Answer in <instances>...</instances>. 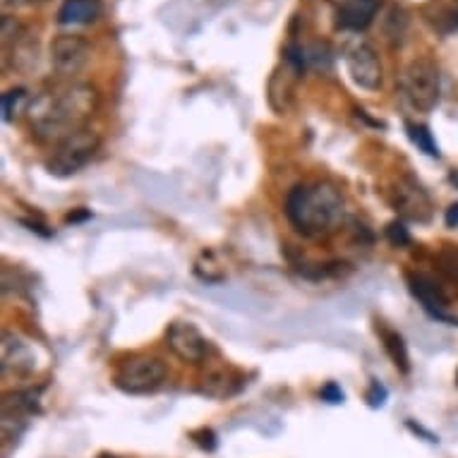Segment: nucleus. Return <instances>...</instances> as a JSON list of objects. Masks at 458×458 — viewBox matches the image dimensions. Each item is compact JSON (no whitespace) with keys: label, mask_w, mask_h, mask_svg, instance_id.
Returning a JSON list of instances; mask_svg holds the SVG:
<instances>
[{"label":"nucleus","mask_w":458,"mask_h":458,"mask_svg":"<svg viewBox=\"0 0 458 458\" xmlns=\"http://www.w3.org/2000/svg\"><path fill=\"white\" fill-rule=\"evenodd\" d=\"M195 442L202 446V449H214L216 446V437H214V432L211 429H199V432H195Z\"/></svg>","instance_id":"5701e85b"},{"label":"nucleus","mask_w":458,"mask_h":458,"mask_svg":"<svg viewBox=\"0 0 458 458\" xmlns=\"http://www.w3.org/2000/svg\"><path fill=\"white\" fill-rule=\"evenodd\" d=\"M319 396H322L327 403H334V406L344 403V391H341V386H338V384H334V382L327 384Z\"/></svg>","instance_id":"412c9836"},{"label":"nucleus","mask_w":458,"mask_h":458,"mask_svg":"<svg viewBox=\"0 0 458 458\" xmlns=\"http://www.w3.org/2000/svg\"><path fill=\"white\" fill-rule=\"evenodd\" d=\"M449 181L454 182V185H456L458 188V171H451V175H449Z\"/></svg>","instance_id":"a878e982"},{"label":"nucleus","mask_w":458,"mask_h":458,"mask_svg":"<svg viewBox=\"0 0 458 458\" xmlns=\"http://www.w3.org/2000/svg\"><path fill=\"white\" fill-rule=\"evenodd\" d=\"M346 68L348 75L360 89L379 91L382 89V61L369 44H355L346 53Z\"/></svg>","instance_id":"6e6552de"},{"label":"nucleus","mask_w":458,"mask_h":458,"mask_svg":"<svg viewBox=\"0 0 458 458\" xmlns=\"http://www.w3.org/2000/svg\"><path fill=\"white\" fill-rule=\"evenodd\" d=\"M98 106V94L91 84L75 82L37 98L30 106V123L34 137L41 142H61L84 128Z\"/></svg>","instance_id":"f257e3e1"},{"label":"nucleus","mask_w":458,"mask_h":458,"mask_svg":"<svg viewBox=\"0 0 458 458\" xmlns=\"http://www.w3.org/2000/svg\"><path fill=\"white\" fill-rule=\"evenodd\" d=\"M51 0H3L5 8H38V5H46Z\"/></svg>","instance_id":"b1692460"},{"label":"nucleus","mask_w":458,"mask_h":458,"mask_svg":"<svg viewBox=\"0 0 458 458\" xmlns=\"http://www.w3.org/2000/svg\"><path fill=\"white\" fill-rule=\"evenodd\" d=\"M336 5V24L341 30L362 31L375 20L382 0H334Z\"/></svg>","instance_id":"9b49d317"},{"label":"nucleus","mask_w":458,"mask_h":458,"mask_svg":"<svg viewBox=\"0 0 458 458\" xmlns=\"http://www.w3.org/2000/svg\"><path fill=\"white\" fill-rule=\"evenodd\" d=\"M285 216L302 235L315 238L329 233L344 218V197L331 182H302L295 185L285 199Z\"/></svg>","instance_id":"f03ea898"},{"label":"nucleus","mask_w":458,"mask_h":458,"mask_svg":"<svg viewBox=\"0 0 458 458\" xmlns=\"http://www.w3.org/2000/svg\"><path fill=\"white\" fill-rule=\"evenodd\" d=\"M379 336H382L384 348H386V353H389V358L394 360V365H396L401 372H408V369H411V358H408V348L406 344H403L401 334H396V331L391 329H379Z\"/></svg>","instance_id":"dca6fc26"},{"label":"nucleus","mask_w":458,"mask_h":458,"mask_svg":"<svg viewBox=\"0 0 458 458\" xmlns=\"http://www.w3.org/2000/svg\"><path fill=\"white\" fill-rule=\"evenodd\" d=\"M444 224H446V228H456L458 225V204H451L449 209H446Z\"/></svg>","instance_id":"393cba45"},{"label":"nucleus","mask_w":458,"mask_h":458,"mask_svg":"<svg viewBox=\"0 0 458 458\" xmlns=\"http://www.w3.org/2000/svg\"><path fill=\"white\" fill-rule=\"evenodd\" d=\"M437 264H439V271L446 274L451 281H458V248L442 250L437 257Z\"/></svg>","instance_id":"6ab92c4d"},{"label":"nucleus","mask_w":458,"mask_h":458,"mask_svg":"<svg viewBox=\"0 0 458 458\" xmlns=\"http://www.w3.org/2000/svg\"><path fill=\"white\" fill-rule=\"evenodd\" d=\"M27 101H30V94H27V89H22V87L5 91V94H3V121H13L17 113L24 111Z\"/></svg>","instance_id":"f3484780"},{"label":"nucleus","mask_w":458,"mask_h":458,"mask_svg":"<svg viewBox=\"0 0 458 458\" xmlns=\"http://www.w3.org/2000/svg\"><path fill=\"white\" fill-rule=\"evenodd\" d=\"M408 135H411V140H413V144L418 149L425 151L428 157L439 158V147H437V142L432 140V132H429L428 125H408Z\"/></svg>","instance_id":"a211bd4d"},{"label":"nucleus","mask_w":458,"mask_h":458,"mask_svg":"<svg viewBox=\"0 0 458 458\" xmlns=\"http://www.w3.org/2000/svg\"><path fill=\"white\" fill-rule=\"evenodd\" d=\"M456 382H458V377H456Z\"/></svg>","instance_id":"bb28decb"},{"label":"nucleus","mask_w":458,"mask_h":458,"mask_svg":"<svg viewBox=\"0 0 458 458\" xmlns=\"http://www.w3.org/2000/svg\"><path fill=\"white\" fill-rule=\"evenodd\" d=\"M101 13H104L101 0H63L58 22L65 27H82V24L97 22Z\"/></svg>","instance_id":"ddd939ff"},{"label":"nucleus","mask_w":458,"mask_h":458,"mask_svg":"<svg viewBox=\"0 0 458 458\" xmlns=\"http://www.w3.org/2000/svg\"><path fill=\"white\" fill-rule=\"evenodd\" d=\"M165 382V362L154 355L132 358L115 372V386L132 396L154 394Z\"/></svg>","instance_id":"39448f33"},{"label":"nucleus","mask_w":458,"mask_h":458,"mask_svg":"<svg viewBox=\"0 0 458 458\" xmlns=\"http://www.w3.org/2000/svg\"><path fill=\"white\" fill-rule=\"evenodd\" d=\"M386 238H389V242L394 248H406V245L413 242V238L408 233V228L403 225V221H391V224L386 225Z\"/></svg>","instance_id":"aec40b11"},{"label":"nucleus","mask_w":458,"mask_h":458,"mask_svg":"<svg viewBox=\"0 0 458 458\" xmlns=\"http://www.w3.org/2000/svg\"><path fill=\"white\" fill-rule=\"evenodd\" d=\"M398 94L411 111H435L437 104H439V94H442L439 68L429 58L413 61L398 77Z\"/></svg>","instance_id":"7ed1b4c3"},{"label":"nucleus","mask_w":458,"mask_h":458,"mask_svg":"<svg viewBox=\"0 0 458 458\" xmlns=\"http://www.w3.org/2000/svg\"><path fill=\"white\" fill-rule=\"evenodd\" d=\"M91 55L89 41L80 34H61L51 41V65L63 77L77 75Z\"/></svg>","instance_id":"0eeeda50"},{"label":"nucleus","mask_w":458,"mask_h":458,"mask_svg":"<svg viewBox=\"0 0 458 458\" xmlns=\"http://www.w3.org/2000/svg\"><path fill=\"white\" fill-rule=\"evenodd\" d=\"M391 204L398 211V216L408 218V221H418V224H428L432 218V211H435L428 190L422 188L413 175H403V178H398L394 182Z\"/></svg>","instance_id":"423d86ee"},{"label":"nucleus","mask_w":458,"mask_h":458,"mask_svg":"<svg viewBox=\"0 0 458 458\" xmlns=\"http://www.w3.org/2000/svg\"><path fill=\"white\" fill-rule=\"evenodd\" d=\"M368 401H369V406L377 408V406H384V401H386V389H384L382 384H372V389H369L368 394Z\"/></svg>","instance_id":"4be33fe9"},{"label":"nucleus","mask_w":458,"mask_h":458,"mask_svg":"<svg viewBox=\"0 0 458 458\" xmlns=\"http://www.w3.org/2000/svg\"><path fill=\"white\" fill-rule=\"evenodd\" d=\"M242 386V377L233 369H216V372H209V375L204 377L202 384H199V394L202 396H209V398H228L238 394Z\"/></svg>","instance_id":"4468645a"},{"label":"nucleus","mask_w":458,"mask_h":458,"mask_svg":"<svg viewBox=\"0 0 458 458\" xmlns=\"http://www.w3.org/2000/svg\"><path fill=\"white\" fill-rule=\"evenodd\" d=\"M406 278L411 293L418 298V302L428 310L429 315L442 319V322H454V317H449V298L435 278L425 276V274H408Z\"/></svg>","instance_id":"9d476101"},{"label":"nucleus","mask_w":458,"mask_h":458,"mask_svg":"<svg viewBox=\"0 0 458 458\" xmlns=\"http://www.w3.org/2000/svg\"><path fill=\"white\" fill-rule=\"evenodd\" d=\"M38 394L37 391H15L3 401V425L13 420H24L31 413H37Z\"/></svg>","instance_id":"2eb2a0df"},{"label":"nucleus","mask_w":458,"mask_h":458,"mask_svg":"<svg viewBox=\"0 0 458 458\" xmlns=\"http://www.w3.org/2000/svg\"><path fill=\"white\" fill-rule=\"evenodd\" d=\"M98 147H101V140H98L94 130H77V132H72V135L55 144V149L51 151L46 165L55 178H70V175L80 174L84 165L97 157Z\"/></svg>","instance_id":"20e7f679"},{"label":"nucleus","mask_w":458,"mask_h":458,"mask_svg":"<svg viewBox=\"0 0 458 458\" xmlns=\"http://www.w3.org/2000/svg\"><path fill=\"white\" fill-rule=\"evenodd\" d=\"M420 17L439 37L458 34V0H428L420 5Z\"/></svg>","instance_id":"f8f14e48"},{"label":"nucleus","mask_w":458,"mask_h":458,"mask_svg":"<svg viewBox=\"0 0 458 458\" xmlns=\"http://www.w3.org/2000/svg\"><path fill=\"white\" fill-rule=\"evenodd\" d=\"M165 344L182 362H202L209 353V341L192 322H174L165 329Z\"/></svg>","instance_id":"1a4fd4ad"}]
</instances>
